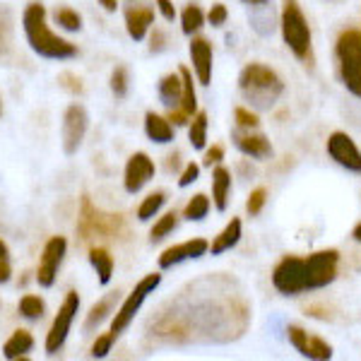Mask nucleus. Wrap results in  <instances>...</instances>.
I'll list each match as a JSON object with an SVG mask.
<instances>
[{"label":"nucleus","mask_w":361,"mask_h":361,"mask_svg":"<svg viewBox=\"0 0 361 361\" xmlns=\"http://www.w3.org/2000/svg\"><path fill=\"white\" fill-rule=\"evenodd\" d=\"M161 284V275L159 272H152V275H145L140 282L135 284V289H133L130 294L126 296V301L118 306V311L114 313V320H111V333L114 337L123 335L128 328H130V323L135 320V316L140 313V308L142 304L147 301L149 294H154V289Z\"/></svg>","instance_id":"6"},{"label":"nucleus","mask_w":361,"mask_h":361,"mask_svg":"<svg viewBox=\"0 0 361 361\" xmlns=\"http://www.w3.org/2000/svg\"><path fill=\"white\" fill-rule=\"evenodd\" d=\"M197 178H200V166H197L195 161H188L178 176V188H188V185H193Z\"/></svg>","instance_id":"40"},{"label":"nucleus","mask_w":361,"mask_h":361,"mask_svg":"<svg viewBox=\"0 0 361 361\" xmlns=\"http://www.w3.org/2000/svg\"><path fill=\"white\" fill-rule=\"evenodd\" d=\"M13 39H15L13 10L8 5H0V61L8 58V54L13 51Z\"/></svg>","instance_id":"26"},{"label":"nucleus","mask_w":361,"mask_h":361,"mask_svg":"<svg viewBox=\"0 0 361 361\" xmlns=\"http://www.w3.org/2000/svg\"><path fill=\"white\" fill-rule=\"evenodd\" d=\"M287 337H289V342H292L294 349L301 354V357L313 359V361L333 359V347H330L325 340H320V337L306 333V330L299 328V325H289Z\"/></svg>","instance_id":"14"},{"label":"nucleus","mask_w":361,"mask_h":361,"mask_svg":"<svg viewBox=\"0 0 361 361\" xmlns=\"http://www.w3.org/2000/svg\"><path fill=\"white\" fill-rule=\"evenodd\" d=\"M34 349V335L29 333V330L20 328L15 330L13 335L5 340L3 345V357L10 359V361H17V359H27L29 352Z\"/></svg>","instance_id":"19"},{"label":"nucleus","mask_w":361,"mask_h":361,"mask_svg":"<svg viewBox=\"0 0 361 361\" xmlns=\"http://www.w3.org/2000/svg\"><path fill=\"white\" fill-rule=\"evenodd\" d=\"M180 157H178V152H173V154H169V159H166V169L169 171H173V169H178V164H180Z\"/></svg>","instance_id":"47"},{"label":"nucleus","mask_w":361,"mask_h":361,"mask_svg":"<svg viewBox=\"0 0 361 361\" xmlns=\"http://www.w3.org/2000/svg\"><path fill=\"white\" fill-rule=\"evenodd\" d=\"M0 306H3V301H0Z\"/></svg>","instance_id":"53"},{"label":"nucleus","mask_w":361,"mask_h":361,"mask_svg":"<svg viewBox=\"0 0 361 361\" xmlns=\"http://www.w3.org/2000/svg\"><path fill=\"white\" fill-rule=\"evenodd\" d=\"M54 20L63 32H80L82 29V15L73 8H58L54 13Z\"/></svg>","instance_id":"34"},{"label":"nucleus","mask_w":361,"mask_h":361,"mask_svg":"<svg viewBox=\"0 0 361 361\" xmlns=\"http://www.w3.org/2000/svg\"><path fill=\"white\" fill-rule=\"evenodd\" d=\"M265 200H267V190H265V188H255L253 193L248 195V200H246V209H248L250 217H255V214L263 212Z\"/></svg>","instance_id":"38"},{"label":"nucleus","mask_w":361,"mask_h":361,"mask_svg":"<svg viewBox=\"0 0 361 361\" xmlns=\"http://www.w3.org/2000/svg\"><path fill=\"white\" fill-rule=\"evenodd\" d=\"M229 195H231V171L226 166H214L212 171V202L219 212H224L229 207Z\"/></svg>","instance_id":"20"},{"label":"nucleus","mask_w":361,"mask_h":361,"mask_svg":"<svg viewBox=\"0 0 361 361\" xmlns=\"http://www.w3.org/2000/svg\"><path fill=\"white\" fill-rule=\"evenodd\" d=\"M352 236H354V241H359L361 243V222L354 226V231H352Z\"/></svg>","instance_id":"49"},{"label":"nucleus","mask_w":361,"mask_h":361,"mask_svg":"<svg viewBox=\"0 0 361 361\" xmlns=\"http://www.w3.org/2000/svg\"><path fill=\"white\" fill-rule=\"evenodd\" d=\"M22 29H25L29 49L46 61H68V58L78 56V46L51 32L49 20H46V8L42 3L27 5L22 13Z\"/></svg>","instance_id":"1"},{"label":"nucleus","mask_w":361,"mask_h":361,"mask_svg":"<svg viewBox=\"0 0 361 361\" xmlns=\"http://www.w3.org/2000/svg\"><path fill=\"white\" fill-rule=\"evenodd\" d=\"M123 20H126L128 37H130L133 42H145L149 29L154 27V8L128 3V8L123 10Z\"/></svg>","instance_id":"16"},{"label":"nucleus","mask_w":361,"mask_h":361,"mask_svg":"<svg viewBox=\"0 0 361 361\" xmlns=\"http://www.w3.org/2000/svg\"><path fill=\"white\" fill-rule=\"evenodd\" d=\"M205 22L207 20L200 5L190 3V5H185L183 13H180V32H183L185 37H195V34L205 27Z\"/></svg>","instance_id":"27"},{"label":"nucleus","mask_w":361,"mask_h":361,"mask_svg":"<svg viewBox=\"0 0 361 361\" xmlns=\"http://www.w3.org/2000/svg\"><path fill=\"white\" fill-rule=\"evenodd\" d=\"M157 173V166H154V159L149 157L147 152H135L130 154L126 164V171H123V185L130 195L140 193L149 180L154 178Z\"/></svg>","instance_id":"13"},{"label":"nucleus","mask_w":361,"mask_h":361,"mask_svg":"<svg viewBox=\"0 0 361 361\" xmlns=\"http://www.w3.org/2000/svg\"><path fill=\"white\" fill-rule=\"evenodd\" d=\"M190 63H193V73L200 85L212 82V66H214V54H212V44L202 37H193L190 42Z\"/></svg>","instance_id":"17"},{"label":"nucleus","mask_w":361,"mask_h":361,"mask_svg":"<svg viewBox=\"0 0 361 361\" xmlns=\"http://www.w3.org/2000/svg\"><path fill=\"white\" fill-rule=\"evenodd\" d=\"M238 90L250 106L272 109L284 94V82L272 68L263 63H250L238 75Z\"/></svg>","instance_id":"2"},{"label":"nucleus","mask_w":361,"mask_h":361,"mask_svg":"<svg viewBox=\"0 0 361 361\" xmlns=\"http://www.w3.org/2000/svg\"><path fill=\"white\" fill-rule=\"evenodd\" d=\"M126 231V224L121 219V214H104L102 209L92 205L90 197H82V209H80L78 219V234L82 241L90 238H121L118 234Z\"/></svg>","instance_id":"5"},{"label":"nucleus","mask_w":361,"mask_h":361,"mask_svg":"<svg viewBox=\"0 0 361 361\" xmlns=\"http://www.w3.org/2000/svg\"><path fill=\"white\" fill-rule=\"evenodd\" d=\"M209 243L205 238H190V241L176 243V246H169L164 253L159 255V270H171L185 260H197L202 255H207Z\"/></svg>","instance_id":"15"},{"label":"nucleus","mask_w":361,"mask_h":361,"mask_svg":"<svg viewBox=\"0 0 361 361\" xmlns=\"http://www.w3.org/2000/svg\"><path fill=\"white\" fill-rule=\"evenodd\" d=\"M159 99L166 109H178L180 106V97H183V80H180V73H169L159 80Z\"/></svg>","instance_id":"23"},{"label":"nucleus","mask_w":361,"mask_h":361,"mask_svg":"<svg viewBox=\"0 0 361 361\" xmlns=\"http://www.w3.org/2000/svg\"><path fill=\"white\" fill-rule=\"evenodd\" d=\"M118 3L121 0H99V5H102L106 13H116V10H118Z\"/></svg>","instance_id":"46"},{"label":"nucleus","mask_w":361,"mask_h":361,"mask_svg":"<svg viewBox=\"0 0 361 361\" xmlns=\"http://www.w3.org/2000/svg\"><path fill=\"white\" fill-rule=\"evenodd\" d=\"M145 133H147V137L152 140V142H157V145L173 142L171 121L164 118V116H159V114H154V111L145 114Z\"/></svg>","instance_id":"21"},{"label":"nucleus","mask_w":361,"mask_h":361,"mask_svg":"<svg viewBox=\"0 0 361 361\" xmlns=\"http://www.w3.org/2000/svg\"><path fill=\"white\" fill-rule=\"evenodd\" d=\"M58 82H61L63 90H68L70 94H82V80L78 78V75H73V73H63L61 78H58Z\"/></svg>","instance_id":"41"},{"label":"nucleus","mask_w":361,"mask_h":361,"mask_svg":"<svg viewBox=\"0 0 361 361\" xmlns=\"http://www.w3.org/2000/svg\"><path fill=\"white\" fill-rule=\"evenodd\" d=\"M241 234H243L241 219H238V217L229 219V224H226L224 229L219 231L217 236H214V241L209 243V250H212V255H222V253H226V250L236 248L238 241H241Z\"/></svg>","instance_id":"22"},{"label":"nucleus","mask_w":361,"mask_h":361,"mask_svg":"<svg viewBox=\"0 0 361 361\" xmlns=\"http://www.w3.org/2000/svg\"><path fill=\"white\" fill-rule=\"evenodd\" d=\"M80 313V294L75 292V289H70L66 294V299H63V304L58 306V313L54 318V323H51L49 333H46V342H44V349L46 354H58L63 349V345L68 342V335L70 330H73V323L75 318H78Z\"/></svg>","instance_id":"7"},{"label":"nucleus","mask_w":361,"mask_h":361,"mask_svg":"<svg viewBox=\"0 0 361 361\" xmlns=\"http://www.w3.org/2000/svg\"><path fill=\"white\" fill-rule=\"evenodd\" d=\"M87 128H90V114L82 104H70L63 114V126H61V135H63V152L75 154L82 145V140L87 135Z\"/></svg>","instance_id":"11"},{"label":"nucleus","mask_w":361,"mask_h":361,"mask_svg":"<svg viewBox=\"0 0 361 361\" xmlns=\"http://www.w3.org/2000/svg\"><path fill=\"white\" fill-rule=\"evenodd\" d=\"M279 29H282V39L287 49L299 58L306 61L311 56V27L299 8L296 0H282V17H279Z\"/></svg>","instance_id":"4"},{"label":"nucleus","mask_w":361,"mask_h":361,"mask_svg":"<svg viewBox=\"0 0 361 361\" xmlns=\"http://www.w3.org/2000/svg\"><path fill=\"white\" fill-rule=\"evenodd\" d=\"M154 3H157V10H159V15L161 17H164V20L166 22H173V20H176V8H173V3H171V0H154Z\"/></svg>","instance_id":"44"},{"label":"nucleus","mask_w":361,"mask_h":361,"mask_svg":"<svg viewBox=\"0 0 361 361\" xmlns=\"http://www.w3.org/2000/svg\"><path fill=\"white\" fill-rule=\"evenodd\" d=\"M243 3H248V5H265L267 0H243Z\"/></svg>","instance_id":"50"},{"label":"nucleus","mask_w":361,"mask_h":361,"mask_svg":"<svg viewBox=\"0 0 361 361\" xmlns=\"http://www.w3.org/2000/svg\"><path fill=\"white\" fill-rule=\"evenodd\" d=\"M0 114H3V102H0Z\"/></svg>","instance_id":"51"},{"label":"nucleus","mask_w":361,"mask_h":361,"mask_svg":"<svg viewBox=\"0 0 361 361\" xmlns=\"http://www.w3.org/2000/svg\"><path fill=\"white\" fill-rule=\"evenodd\" d=\"M337 73H340L342 85L347 92L361 99V32L359 29H347L340 34L335 44Z\"/></svg>","instance_id":"3"},{"label":"nucleus","mask_w":361,"mask_h":361,"mask_svg":"<svg viewBox=\"0 0 361 361\" xmlns=\"http://www.w3.org/2000/svg\"><path fill=\"white\" fill-rule=\"evenodd\" d=\"M337 265H340V253H337L335 248L318 250V253L306 255L304 267H306L308 292H316V289H323V287H328V284H333L337 277Z\"/></svg>","instance_id":"9"},{"label":"nucleus","mask_w":361,"mask_h":361,"mask_svg":"<svg viewBox=\"0 0 361 361\" xmlns=\"http://www.w3.org/2000/svg\"><path fill=\"white\" fill-rule=\"evenodd\" d=\"M188 140L193 145V149H205L207 147V114L195 111L193 118L188 121Z\"/></svg>","instance_id":"29"},{"label":"nucleus","mask_w":361,"mask_h":361,"mask_svg":"<svg viewBox=\"0 0 361 361\" xmlns=\"http://www.w3.org/2000/svg\"><path fill=\"white\" fill-rule=\"evenodd\" d=\"M272 287L284 296H299L308 292L306 287V267L299 255H284L272 270Z\"/></svg>","instance_id":"8"},{"label":"nucleus","mask_w":361,"mask_h":361,"mask_svg":"<svg viewBox=\"0 0 361 361\" xmlns=\"http://www.w3.org/2000/svg\"><path fill=\"white\" fill-rule=\"evenodd\" d=\"M180 80H183V97H180V111L188 114L193 118V114L197 111V94H195V85H193V73L188 68H178Z\"/></svg>","instance_id":"28"},{"label":"nucleus","mask_w":361,"mask_h":361,"mask_svg":"<svg viewBox=\"0 0 361 361\" xmlns=\"http://www.w3.org/2000/svg\"><path fill=\"white\" fill-rule=\"evenodd\" d=\"M66 253H68L66 236H51L49 241H46L42 258H39V267H37L39 287H44V289L54 287L58 279V270H61L63 260H66Z\"/></svg>","instance_id":"10"},{"label":"nucleus","mask_w":361,"mask_h":361,"mask_svg":"<svg viewBox=\"0 0 361 361\" xmlns=\"http://www.w3.org/2000/svg\"><path fill=\"white\" fill-rule=\"evenodd\" d=\"M90 265L94 267V272H97V277H99V284H109V282H111L116 260H114V255L109 253L106 248H102V246L90 248Z\"/></svg>","instance_id":"25"},{"label":"nucleus","mask_w":361,"mask_h":361,"mask_svg":"<svg viewBox=\"0 0 361 361\" xmlns=\"http://www.w3.org/2000/svg\"><path fill=\"white\" fill-rule=\"evenodd\" d=\"M164 202H166V193H164V190H154V193H149L142 202H140L137 219H140V222H149V219H154L157 214L161 212Z\"/></svg>","instance_id":"30"},{"label":"nucleus","mask_w":361,"mask_h":361,"mask_svg":"<svg viewBox=\"0 0 361 361\" xmlns=\"http://www.w3.org/2000/svg\"><path fill=\"white\" fill-rule=\"evenodd\" d=\"M234 121H236V126L241 128V130H255V128L260 126L258 114L250 111V109H246V106H236V111H234Z\"/></svg>","instance_id":"36"},{"label":"nucleus","mask_w":361,"mask_h":361,"mask_svg":"<svg viewBox=\"0 0 361 361\" xmlns=\"http://www.w3.org/2000/svg\"><path fill=\"white\" fill-rule=\"evenodd\" d=\"M166 46H169L166 34L154 27L152 37H149V51H152V54H161V51H166Z\"/></svg>","instance_id":"42"},{"label":"nucleus","mask_w":361,"mask_h":361,"mask_svg":"<svg viewBox=\"0 0 361 361\" xmlns=\"http://www.w3.org/2000/svg\"><path fill=\"white\" fill-rule=\"evenodd\" d=\"M0 258H10V248H8V243L0 238Z\"/></svg>","instance_id":"48"},{"label":"nucleus","mask_w":361,"mask_h":361,"mask_svg":"<svg viewBox=\"0 0 361 361\" xmlns=\"http://www.w3.org/2000/svg\"><path fill=\"white\" fill-rule=\"evenodd\" d=\"M13 277V265H10V258H0V284L10 282Z\"/></svg>","instance_id":"45"},{"label":"nucleus","mask_w":361,"mask_h":361,"mask_svg":"<svg viewBox=\"0 0 361 361\" xmlns=\"http://www.w3.org/2000/svg\"><path fill=\"white\" fill-rule=\"evenodd\" d=\"M209 207H212V202H209V197L205 193H197L190 197L188 202H185L183 207V217L188 219V222H202V219L209 214Z\"/></svg>","instance_id":"31"},{"label":"nucleus","mask_w":361,"mask_h":361,"mask_svg":"<svg viewBox=\"0 0 361 361\" xmlns=\"http://www.w3.org/2000/svg\"><path fill=\"white\" fill-rule=\"evenodd\" d=\"M176 226H178V214L176 212L161 214V217L154 222L152 229H149V241H152V243L164 241L166 236H171L173 231H176Z\"/></svg>","instance_id":"32"},{"label":"nucleus","mask_w":361,"mask_h":361,"mask_svg":"<svg viewBox=\"0 0 361 361\" xmlns=\"http://www.w3.org/2000/svg\"><path fill=\"white\" fill-rule=\"evenodd\" d=\"M111 92H114V97L116 99H123L128 94V87H130V78H128V70L123 66H118V68H114V73H111Z\"/></svg>","instance_id":"35"},{"label":"nucleus","mask_w":361,"mask_h":361,"mask_svg":"<svg viewBox=\"0 0 361 361\" xmlns=\"http://www.w3.org/2000/svg\"><path fill=\"white\" fill-rule=\"evenodd\" d=\"M328 154L335 164H340L342 169L352 173H361V149L357 147V142L352 140V135L347 133H333L328 137Z\"/></svg>","instance_id":"12"},{"label":"nucleus","mask_w":361,"mask_h":361,"mask_svg":"<svg viewBox=\"0 0 361 361\" xmlns=\"http://www.w3.org/2000/svg\"><path fill=\"white\" fill-rule=\"evenodd\" d=\"M222 159H224V147L222 145H212L209 149H205V161H202V164L212 166V164H219Z\"/></svg>","instance_id":"43"},{"label":"nucleus","mask_w":361,"mask_h":361,"mask_svg":"<svg viewBox=\"0 0 361 361\" xmlns=\"http://www.w3.org/2000/svg\"><path fill=\"white\" fill-rule=\"evenodd\" d=\"M126 3H135V0H126Z\"/></svg>","instance_id":"52"},{"label":"nucleus","mask_w":361,"mask_h":361,"mask_svg":"<svg viewBox=\"0 0 361 361\" xmlns=\"http://www.w3.org/2000/svg\"><path fill=\"white\" fill-rule=\"evenodd\" d=\"M234 145L238 147V152L250 157V159H267V157L272 154L270 140L253 130H241V128H238L234 133Z\"/></svg>","instance_id":"18"},{"label":"nucleus","mask_w":361,"mask_h":361,"mask_svg":"<svg viewBox=\"0 0 361 361\" xmlns=\"http://www.w3.org/2000/svg\"><path fill=\"white\" fill-rule=\"evenodd\" d=\"M20 316L27 320H42L46 313V301L39 294H25L20 299Z\"/></svg>","instance_id":"33"},{"label":"nucleus","mask_w":361,"mask_h":361,"mask_svg":"<svg viewBox=\"0 0 361 361\" xmlns=\"http://www.w3.org/2000/svg\"><path fill=\"white\" fill-rule=\"evenodd\" d=\"M205 20L212 27H224L226 20H229V10H226V5L222 3H214L212 8H209V13L205 15Z\"/></svg>","instance_id":"39"},{"label":"nucleus","mask_w":361,"mask_h":361,"mask_svg":"<svg viewBox=\"0 0 361 361\" xmlns=\"http://www.w3.org/2000/svg\"><path fill=\"white\" fill-rule=\"evenodd\" d=\"M116 301H118V294L111 292V294L104 296V299H99L97 304L90 308V313H87V318H85V330H87V333H94L99 325L111 316L114 308H116Z\"/></svg>","instance_id":"24"},{"label":"nucleus","mask_w":361,"mask_h":361,"mask_svg":"<svg viewBox=\"0 0 361 361\" xmlns=\"http://www.w3.org/2000/svg\"><path fill=\"white\" fill-rule=\"evenodd\" d=\"M114 342H116V337L111 333H106V335H99L97 340H94V345H92V357L94 359H104V357H109V352H111V347H114Z\"/></svg>","instance_id":"37"}]
</instances>
